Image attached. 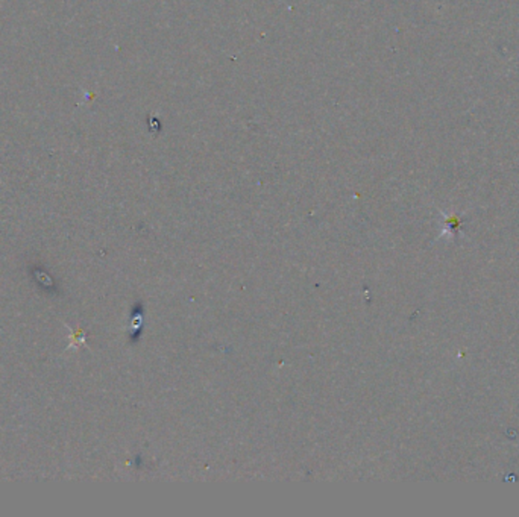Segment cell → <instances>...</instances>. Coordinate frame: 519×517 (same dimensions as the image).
I'll return each instance as SVG.
<instances>
[{
    "mask_svg": "<svg viewBox=\"0 0 519 517\" xmlns=\"http://www.w3.org/2000/svg\"><path fill=\"white\" fill-rule=\"evenodd\" d=\"M84 342H85V334L81 330H72V331H70L68 349H72V347H76L79 344H83Z\"/></svg>",
    "mask_w": 519,
    "mask_h": 517,
    "instance_id": "1",
    "label": "cell"
}]
</instances>
